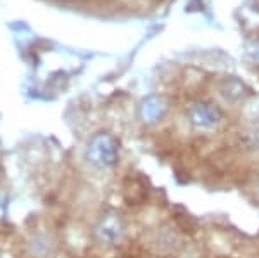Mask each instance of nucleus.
<instances>
[{
    "mask_svg": "<svg viewBox=\"0 0 259 258\" xmlns=\"http://www.w3.org/2000/svg\"><path fill=\"white\" fill-rule=\"evenodd\" d=\"M166 111V104L161 97H150L144 102L142 106V116H144L147 122H156L159 120Z\"/></svg>",
    "mask_w": 259,
    "mask_h": 258,
    "instance_id": "nucleus-4",
    "label": "nucleus"
},
{
    "mask_svg": "<svg viewBox=\"0 0 259 258\" xmlns=\"http://www.w3.org/2000/svg\"><path fill=\"white\" fill-rule=\"evenodd\" d=\"M189 115L192 123L200 128H212L221 122V111L212 104H194Z\"/></svg>",
    "mask_w": 259,
    "mask_h": 258,
    "instance_id": "nucleus-2",
    "label": "nucleus"
},
{
    "mask_svg": "<svg viewBox=\"0 0 259 258\" xmlns=\"http://www.w3.org/2000/svg\"><path fill=\"white\" fill-rule=\"evenodd\" d=\"M257 193H259V175H257Z\"/></svg>",
    "mask_w": 259,
    "mask_h": 258,
    "instance_id": "nucleus-7",
    "label": "nucleus"
},
{
    "mask_svg": "<svg viewBox=\"0 0 259 258\" xmlns=\"http://www.w3.org/2000/svg\"><path fill=\"white\" fill-rule=\"evenodd\" d=\"M247 52L250 56V59H252L254 62H257L259 64V40H254L252 44L247 47Z\"/></svg>",
    "mask_w": 259,
    "mask_h": 258,
    "instance_id": "nucleus-6",
    "label": "nucleus"
},
{
    "mask_svg": "<svg viewBox=\"0 0 259 258\" xmlns=\"http://www.w3.org/2000/svg\"><path fill=\"white\" fill-rule=\"evenodd\" d=\"M119 149L114 137L107 134H99L89 145V160L97 168H111L118 163Z\"/></svg>",
    "mask_w": 259,
    "mask_h": 258,
    "instance_id": "nucleus-1",
    "label": "nucleus"
},
{
    "mask_svg": "<svg viewBox=\"0 0 259 258\" xmlns=\"http://www.w3.org/2000/svg\"><path fill=\"white\" fill-rule=\"evenodd\" d=\"M97 234L100 241L114 244L116 241H119L121 234H123V224H121V220L116 215H109V217L102 218V222L99 224Z\"/></svg>",
    "mask_w": 259,
    "mask_h": 258,
    "instance_id": "nucleus-3",
    "label": "nucleus"
},
{
    "mask_svg": "<svg viewBox=\"0 0 259 258\" xmlns=\"http://www.w3.org/2000/svg\"><path fill=\"white\" fill-rule=\"evenodd\" d=\"M221 95L230 102L240 101V99H244V95H245L244 83H240L239 80H227L223 83V87H221Z\"/></svg>",
    "mask_w": 259,
    "mask_h": 258,
    "instance_id": "nucleus-5",
    "label": "nucleus"
}]
</instances>
